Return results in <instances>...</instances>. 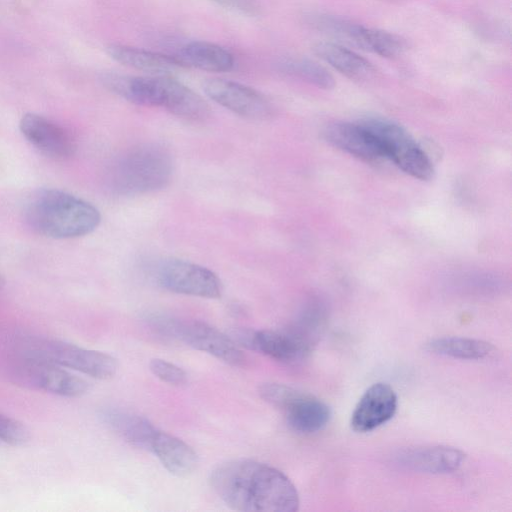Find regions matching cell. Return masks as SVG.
<instances>
[{"label": "cell", "mask_w": 512, "mask_h": 512, "mask_svg": "<svg viewBox=\"0 0 512 512\" xmlns=\"http://www.w3.org/2000/svg\"><path fill=\"white\" fill-rule=\"evenodd\" d=\"M146 322L162 336L184 342L232 366L245 361L240 347L228 335L205 322L183 321L161 313L148 314Z\"/></svg>", "instance_id": "cell-4"}, {"label": "cell", "mask_w": 512, "mask_h": 512, "mask_svg": "<svg viewBox=\"0 0 512 512\" xmlns=\"http://www.w3.org/2000/svg\"><path fill=\"white\" fill-rule=\"evenodd\" d=\"M314 53L342 74L363 79L370 77L374 66L357 53L332 42H318L313 46Z\"/></svg>", "instance_id": "cell-21"}, {"label": "cell", "mask_w": 512, "mask_h": 512, "mask_svg": "<svg viewBox=\"0 0 512 512\" xmlns=\"http://www.w3.org/2000/svg\"><path fill=\"white\" fill-rule=\"evenodd\" d=\"M5 285V279L3 278V276L0 274V290L4 287Z\"/></svg>", "instance_id": "cell-28"}, {"label": "cell", "mask_w": 512, "mask_h": 512, "mask_svg": "<svg viewBox=\"0 0 512 512\" xmlns=\"http://www.w3.org/2000/svg\"><path fill=\"white\" fill-rule=\"evenodd\" d=\"M19 129L35 149L51 159L66 160L76 151V142L71 133L42 115L24 114L20 119Z\"/></svg>", "instance_id": "cell-10"}, {"label": "cell", "mask_w": 512, "mask_h": 512, "mask_svg": "<svg viewBox=\"0 0 512 512\" xmlns=\"http://www.w3.org/2000/svg\"><path fill=\"white\" fill-rule=\"evenodd\" d=\"M186 67L209 72H228L233 69L235 59L227 49L206 41H191L183 45L175 55Z\"/></svg>", "instance_id": "cell-20"}, {"label": "cell", "mask_w": 512, "mask_h": 512, "mask_svg": "<svg viewBox=\"0 0 512 512\" xmlns=\"http://www.w3.org/2000/svg\"><path fill=\"white\" fill-rule=\"evenodd\" d=\"M310 23L335 38L382 57L398 56L407 47L405 39L396 34L367 28L336 16H312Z\"/></svg>", "instance_id": "cell-8"}, {"label": "cell", "mask_w": 512, "mask_h": 512, "mask_svg": "<svg viewBox=\"0 0 512 512\" xmlns=\"http://www.w3.org/2000/svg\"><path fill=\"white\" fill-rule=\"evenodd\" d=\"M325 319L326 307L324 303L318 298H310L303 304L289 329L314 344L315 337L323 326Z\"/></svg>", "instance_id": "cell-24"}, {"label": "cell", "mask_w": 512, "mask_h": 512, "mask_svg": "<svg viewBox=\"0 0 512 512\" xmlns=\"http://www.w3.org/2000/svg\"><path fill=\"white\" fill-rule=\"evenodd\" d=\"M202 88L214 102L241 117L260 121L274 113V107L265 95L241 83L210 78L203 82Z\"/></svg>", "instance_id": "cell-9"}, {"label": "cell", "mask_w": 512, "mask_h": 512, "mask_svg": "<svg viewBox=\"0 0 512 512\" xmlns=\"http://www.w3.org/2000/svg\"><path fill=\"white\" fill-rule=\"evenodd\" d=\"M150 371L161 381L174 386H180L187 382L186 372L175 365L163 359H152L149 363Z\"/></svg>", "instance_id": "cell-25"}, {"label": "cell", "mask_w": 512, "mask_h": 512, "mask_svg": "<svg viewBox=\"0 0 512 512\" xmlns=\"http://www.w3.org/2000/svg\"><path fill=\"white\" fill-rule=\"evenodd\" d=\"M100 418L131 445L139 449L151 450L158 429L147 418L117 407L102 409Z\"/></svg>", "instance_id": "cell-17"}, {"label": "cell", "mask_w": 512, "mask_h": 512, "mask_svg": "<svg viewBox=\"0 0 512 512\" xmlns=\"http://www.w3.org/2000/svg\"><path fill=\"white\" fill-rule=\"evenodd\" d=\"M21 356L50 362L101 380L112 378L118 369V363L111 355L60 340H29L23 344Z\"/></svg>", "instance_id": "cell-5"}, {"label": "cell", "mask_w": 512, "mask_h": 512, "mask_svg": "<svg viewBox=\"0 0 512 512\" xmlns=\"http://www.w3.org/2000/svg\"><path fill=\"white\" fill-rule=\"evenodd\" d=\"M29 439L26 427L19 421L0 413V441L18 446Z\"/></svg>", "instance_id": "cell-26"}, {"label": "cell", "mask_w": 512, "mask_h": 512, "mask_svg": "<svg viewBox=\"0 0 512 512\" xmlns=\"http://www.w3.org/2000/svg\"><path fill=\"white\" fill-rule=\"evenodd\" d=\"M398 398L394 389L383 382L371 385L361 396L351 415V428L358 433L370 432L393 418Z\"/></svg>", "instance_id": "cell-12"}, {"label": "cell", "mask_w": 512, "mask_h": 512, "mask_svg": "<svg viewBox=\"0 0 512 512\" xmlns=\"http://www.w3.org/2000/svg\"><path fill=\"white\" fill-rule=\"evenodd\" d=\"M24 218L34 232L53 239L85 236L101 221L94 205L59 189L35 192L25 205Z\"/></svg>", "instance_id": "cell-2"}, {"label": "cell", "mask_w": 512, "mask_h": 512, "mask_svg": "<svg viewBox=\"0 0 512 512\" xmlns=\"http://www.w3.org/2000/svg\"><path fill=\"white\" fill-rule=\"evenodd\" d=\"M217 5L235 13L256 17L261 13V6L257 0H211Z\"/></svg>", "instance_id": "cell-27"}, {"label": "cell", "mask_w": 512, "mask_h": 512, "mask_svg": "<svg viewBox=\"0 0 512 512\" xmlns=\"http://www.w3.org/2000/svg\"><path fill=\"white\" fill-rule=\"evenodd\" d=\"M209 483L231 509L242 512H294L299 494L280 470L251 459H232L213 469Z\"/></svg>", "instance_id": "cell-1"}, {"label": "cell", "mask_w": 512, "mask_h": 512, "mask_svg": "<svg viewBox=\"0 0 512 512\" xmlns=\"http://www.w3.org/2000/svg\"><path fill=\"white\" fill-rule=\"evenodd\" d=\"M466 458L463 451L446 445L406 449L395 455V462L402 468L427 474L452 473Z\"/></svg>", "instance_id": "cell-13"}, {"label": "cell", "mask_w": 512, "mask_h": 512, "mask_svg": "<svg viewBox=\"0 0 512 512\" xmlns=\"http://www.w3.org/2000/svg\"><path fill=\"white\" fill-rule=\"evenodd\" d=\"M150 451L156 455L169 473L178 477L192 474L198 465V455L190 445L159 430L153 439Z\"/></svg>", "instance_id": "cell-19"}, {"label": "cell", "mask_w": 512, "mask_h": 512, "mask_svg": "<svg viewBox=\"0 0 512 512\" xmlns=\"http://www.w3.org/2000/svg\"><path fill=\"white\" fill-rule=\"evenodd\" d=\"M20 375L33 387L63 396L80 397L89 391V383L64 367L21 356Z\"/></svg>", "instance_id": "cell-11"}, {"label": "cell", "mask_w": 512, "mask_h": 512, "mask_svg": "<svg viewBox=\"0 0 512 512\" xmlns=\"http://www.w3.org/2000/svg\"><path fill=\"white\" fill-rule=\"evenodd\" d=\"M313 344L289 328L283 330H257L253 351L261 352L281 362L302 360L311 352Z\"/></svg>", "instance_id": "cell-16"}, {"label": "cell", "mask_w": 512, "mask_h": 512, "mask_svg": "<svg viewBox=\"0 0 512 512\" xmlns=\"http://www.w3.org/2000/svg\"><path fill=\"white\" fill-rule=\"evenodd\" d=\"M323 138L330 145L365 161L384 158L376 138L361 122L331 123L323 130Z\"/></svg>", "instance_id": "cell-14"}, {"label": "cell", "mask_w": 512, "mask_h": 512, "mask_svg": "<svg viewBox=\"0 0 512 512\" xmlns=\"http://www.w3.org/2000/svg\"><path fill=\"white\" fill-rule=\"evenodd\" d=\"M361 123L376 138L384 158L414 178L428 180L432 177L433 166L428 155L403 127L378 118Z\"/></svg>", "instance_id": "cell-6"}, {"label": "cell", "mask_w": 512, "mask_h": 512, "mask_svg": "<svg viewBox=\"0 0 512 512\" xmlns=\"http://www.w3.org/2000/svg\"><path fill=\"white\" fill-rule=\"evenodd\" d=\"M107 54L116 62L151 75H171L184 68L175 56L122 44H110Z\"/></svg>", "instance_id": "cell-18"}, {"label": "cell", "mask_w": 512, "mask_h": 512, "mask_svg": "<svg viewBox=\"0 0 512 512\" xmlns=\"http://www.w3.org/2000/svg\"><path fill=\"white\" fill-rule=\"evenodd\" d=\"M282 410L288 426L302 434L322 430L331 418V410L325 402L299 390Z\"/></svg>", "instance_id": "cell-15"}, {"label": "cell", "mask_w": 512, "mask_h": 512, "mask_svg": "<svg viewBox=\"0 0 512 512\" xmlns=\"http://www.w3.org/2000/svg\"><path fill=\"white\" fill-rule=\"evenodd\" d=\"M157 284L173 293L215 299L222 294V283L210 269L176 258L160 261L154 269Z\"/></svg>", "instance_id": "cell-7"}, {"label": "cell", "mask_w": 512, "mask_h": 512, "mask_svg": "<svg viewBox=\"0 0 512 512\" xmlns=\"http://www.w3.org/2000/svg\"><path fill=\"white\" fill-rule=\"evenodd\" d=\"M280 71L300 78L322 89H332L335 80L329 71L319 63L302 57H285L277 62Z\"/></svg>", "instance_id": "cell-23"}, {"label": "cell", "mask_w": 512, "mask_h": 512, "mask_svg": "<svg viewBox=\"0 0 512 512\" xmlns=\"http://www.w3.org/2000/svg\"><path fill=\"white\" fill-rule=\"evenodd\" d=\"M424 348L436 355L464 360L484 359L494 351V346L491 343L457 336L431 339L425 343Z\"/></svg>", "instance_id": "cell-22"}, {"label": "cell", "mask_w": 512, "mask_h": 512, "mask_svg": "<svg viewBox=\"0 0 512 512\" xmlns=\"http://www.w3.org/2000/svg\"><path fill=\"white\" fill-rule=\"evenodd\" d=\"M174 164L160 144L145 143L129 148L113 160L106 173L108 189L119 196L155 192L171 181Z\"/></svg>", "instance_id": "cell-3"}]
</instances>
